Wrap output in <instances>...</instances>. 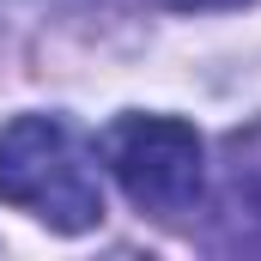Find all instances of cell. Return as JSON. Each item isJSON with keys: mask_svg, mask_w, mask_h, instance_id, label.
<instances>
[{"mask_svg": "<svg viewBox=\"0 0 261 261\" xmlns=\"http://www.w3.org/2000/svg\"><path fill=\"white\" fill-rule=\"evenodd\" d=\"M176 12H231V6H249V0H164Z\"/></svg>", "mask_w": 261, "mask_h": 261, "instance_id": "4", "label": "cell"}, {"mask_svg": "<svg viewBox=\"0 0 261 261\" xmlns=\"http://www.w3.org/2000/svg\"><path fill=\"white\" fill-rule=\"evenodd\" d=\"M206 249H225V255H261V122L225 134Z\"/></svg>", "mask_w": 261, "mask_h": 261, "instance_id": "3", "label": "cell"}, {"mask_svg": "<svg viewBox=\"0 0 261 261\" xmlns=\"http://www.w3.org/2000/svg\"><path fill=\"white\" fill-rule=\"evenodd\" d=\"M103 164L152 219H182L206 195V146L176 116H116L103 134Z\"/></svg>", "mask_w": 261, "mask_h": 261, "instance_id": "2", "label": "cell"}, {"mask_svg": "<svg viewBox=\"0 0 261 261\" xmlns=\"http://www.w3.org/2000/svg\"><path fill=\"white\" fill-rule=\"evenodd\" d=\"M0 200L67 237L103 219V182L91 170V152L61 116H12L0 128Z\"/></svg>", "mask_w": 261, "mask_h": 261, "instance_id": "1", "label": "cell"}]
</instances>
